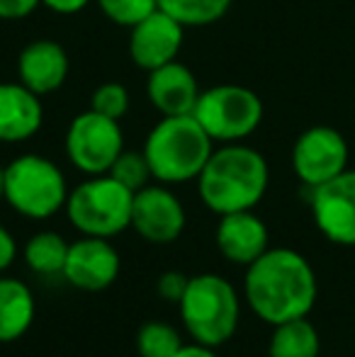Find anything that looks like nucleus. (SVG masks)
Here are the masks:
<instances>
[{
  "label": "nucleus",
  "mask_w": 355,
  "mask_h": 357,
  "mask_svg": "<svg viewBox=\"0 0 355 357\" xmlns=\"http://www.w3.org/2000/svg\"><path fill=\"white\" fill-rule=\"evenodd\" d=\"M317 296V273L294 248H268L243 275V299L268 326L309 316Z\"/></svg>",
  "instance_id": "nucleus-1"
},
{
  "label": "nucleus",
  "mask_w": 355,
  "mask_h": 357,
  "mask_svg": "<svg viewBox=\"0 0 355 357\" xmlns=\"http://www.w3.org/2000/svg\"><path fill=\"white\" fill-rule=\"evenodd\" d=\"M195 183L199 199L212 214L246 212L266 197L270 168L266 155L243 142L222 144L212 151Z\"/></svg>",
  "instance_id": "nucleus-2"
},
{
  "label": "nucleus",
  "mask_w": 355,
  "mask_h": 357,
  "mask_svg": "<svg viewBox=\"0 0 355 357\" xmlns=\"http://www.w3.org/2000/svg\"><path fill=\"white\" fill-rule=\"evenodd\" d=\"M142 151L156 183L183 185L197 180L212 155L214 142L192 114H178L158 119Z\"/></svg>",
  "instance_id": "nucleus-3"
},
{
  "label": "nucleus",
  "mask_w": 355,
  "mask_h": 357,
  "mask_svg": "<svg viewBox=\"0 0 355 357\" xmlns=\"http://www.w3.org/2000/svg\"><path fill=\"white\" fill-rule=\"evenodd\" d=\"M180 324L195 343L222 348L236 335L241 321V296L236 287L217 273L190 278L178 301Z\"/></svg>",
  "instance_id": "nucleus-4"
},
{
  "label": "nucleus",
  "mask_w": 355,
  "mask_h": 357,
  "mask_svg": "<svg viewBox=\"0 0 355 357\" xmlns=\"http://www.w3.org/2000/svg\"><path fill=\"white\" fill-rule=\"evenodd\" d=\"M68 183L52 158L22 153L5 165L3 199L13 212L29 221H47L66 207Z\"/></svg>",
  "instance_id": "nucleus-5"
},
{
  "label": "nucleus",
  "mask_w": 355,
  "mask_h": 357,
  "mask_svg": "<svg viewBox=\"0 0 355 357\" xmlns=\"http://www.w3.org/2000/svg\"><path fill=\"white\" fill-rule=\"evenodd\" d=\"M134 192L109 173L90 175L68 192L66 212L71 226L81 236L114 238L132 229Z\"/></svg>",
  "instance_id": "nucleus-6"
},
{
  "label": "nucleus",
  "mask_w": 355,
  "mask_h": 357,
  "mask_svg": "<svg viewBox=\"0 0 355 357\" xmlns=\"http://www.w3.org/2000/svg\"><path fill=\"white\" fill-rule=\"evenodd\" d=\"M263 100L246 85L222 83L202 90L192 117L214 144H236L256 134L263 122Z\"/></svg>",
  "instance_id": "nucleus-7"
},
{
  "label": "nucleus",
  "mask_w": 355,
  "mask_h": 357,
  "mask_svg": "<svg viewBox=\"0 0 355 357\" xmlns=\"http://www.w3.org/2000/svg\"><path fill=\"white\" fill-rule=\"evenodd\" d=\"M68 163L83 175H105L124 151V132L117 119L86 109L71 119L63 137Z\"/></svg>",
  "instance_id": "nucleus-8"
},
{
  "label": "nucleus",
  "mask_w": 355,
  "mask_h": 357,
  "mask_svg": "<svg viewBox=\"0 0 355 357\" xmlns=\"http://www.w3.org/2000/svg\"><path fill=\"white\" fill-rule=\"evenodd\" d=\"M351 149L338 129L317 124L304 129L292 146V170L304 188L314 190L348 170Z\"/></svg>",
  "instance_id": "nucleus-9"
},
{
  "label": "nucleus",
  "mask_w": 355,
  "mask_h": 357,
  "mask_svg": "<svg viewBox=\"0 0 355 357\" xmlns=\"http://www.w3.org/2000/svg\"><path fill=\"white\" fill-rule=\"evenodd\" d=\"M309 209L319 234L333 245L355 248V170H343L309 190Z\"/></svg>",
  "instance_id": "nucleus-10"
},
{
  "label": "nucleus",
  "mask_w": 355,
  "mask_h": 357,
  "mask_svg": "<svg viewBox=\"0 0 355 357\" xmlns=\"http://www.w3.org/2000/svg\"><path fill=\"white\" fill-rule=\"evenodd\" d=\"M188 226V214L171 185L149 183L134 192L132 229L153 245L176 243Z\"/></svg>",
  "instance_id": "nucleus-11"
},
{
  "label": "nucleus",
  "mask_w": 355,
  "mask_h": 357,
  "mask_svg": "<svg viewBox=\"0 0 355 357\" xmlns=\"http://www.w3.org/2000/svg\"><path fill=\"white\" fill-rule=\"evenodd\" d=\"M122 258L109 238L81 236L71 241L61 278L81 291H105L119 278Z\"/></svg>",
  "instance_id": "nucleus-12"
},
{
  "label": "nucleus",
  "mask_w": 355,
  "mask_h": 357,
  "mask_svg": "<svg viewBox=\"0 0 355 357\" xmlns=\"http://www.w3.org/2000/svg\"><path fill=\"white\" fill-rule=\"evenodd\" d=\"M185 42V27L176 17L156 8L151 15L129 29L127 52L129 59L142 71H156L176 61Z\"/></svg>",
  "instance_id": "nucleus-13"
},
{
  "label": "nucleus",
  "mask_w": 355,
  "mask_h": 357,
  "mask_svg": "<svg viewBox=\"0 0 355 357\" xmlns=\"http://www.w3.org/2000/svg\"><path fill=\"white\" fill-rule=\"evenodd\" d=\"M71 71L68 54L56 39H32L17 54V78L39 98L63 88Z\"/></svg>",
  "instance_id": "nucleus-14"
},
{
  "label": "nucleus",
  "mask_w": 355,
  "mask_h": 357,
  "mask_svg": "<svg viewBox=\"0 0 355 357\" xmlns=\"http://www.w3.org/2000/svg\"><path fill=\"white\" fill-rule=\"evenodd\" d=\"M214 243L229 263L248 268L270 248V231L253 209L222 214L214 231Z\"/></svg>",
  "instance_id": "nucleus-15"
},
{
  "label": "nucleus",
  "mask_w": 355,
  "mask_h": 357,
  "mask_svg": "<svg viewBox=\"0 0 355 357\" xmlns=\"http://www.w3.org/2000/svg\"><path fill=\"white\" fill-rule=\"evenodd\" d=\"M199 93L202 90H199L197 75L178 59L156 68V71H149L146 100L161 117L192 114Z\"/></svg>",
  "instance_id": "nucleus-16"
},
{
  "label": "nucleus",
  "mask_w": 355,
  "mask_h": 357,
  "mask_svg": "<svg viewBox=\"0 0 355 357\" xmlns=\"http://www.w3.org/2000/svg\"><path fill=\"white\" fill-rule=\"evenodd\" d=\"M44 124V105L37 93L17 83H0V144H22Z\"/></svg>",
  "instance_id": "nucleus-17"
},
{
  "label": "nucleus",
  "mask_w": 355,
  "mask_h": 357,
  "mask_svg": "<svg viewBox=\"0 0 355 357\" xmlns=\"http://www.w3.org/2000/svg\"><path fill=\"white\" fill-rule=\"evenodd\" d=\"M37 301L29 289L17 278L0 275V343L20 340L34 324Z\"/></svg>",
  "instance_id": "nucleus-18"
},
{
  "label": "nucleus",
  "mask_w": 355,
  "mask_h": 357,
  "mask_svg": "<svg viewBox=\"0 0 355 357\" xmlns=\"http://www.w3.org/2000/svg\"><path fill=\"white\" fill-rule=\"evenodd\" d=\"M319 353H322V338L309 316L273 326L268 357H319Z\"/></svg>",
  "instance_id": "nucleus-19"
},
{
  "label": "nucleus",
  "mask_w": 355,
  "mask_h": 357,
  "mask_svg": "<svg viewBox=\"0 0 355 357\" xmlns=\"http://www.w3.org/2000/svg\"><path fill=\"white\" fill-rule=\"evenodd\" d=\"M68 245L71 243L61 234H56V231H37L24 243L22 258L32 273L42 275V278H52V275L63 273Z\"/></svg>",
  "instance_id": "nucleus-20"
},
{
  "label": "nucleus",
  "mask_w": 355,
  "mask_h": 357,
  "mask_svg": "<svg viewBox=\"0 0 355 357\" xmlns=\"http://www.w3.org/2000/svg\"><path fill=\"white\" fill-rule=\"evenodd\" d=\"M234 0H158V8L176 17L185 29L209 27L232 10Z\"/></svg>",
  "instance_id": "nucleus-21"
},
{
  "label": "nucleus",
  "mask_w": 355,
  "mask_h": 357,
  "mask_svg": "<svg viewBox=\"0 0 355 357\" xmlns=\"http://www.w3.org/2000/svg\"><path fill=\"white\" fill-rule=\"evenodd\" d=\"M134 345H137L139 357H173L185 343L176 326L153 319L139 326Z\"/></svg>",
  "instance_id": "nucleus-22"
},
{
  "label": "nucleus",
  "mask_w": 355,
  "mask_h": 357,
  "mask_svg": "<svg viewBox=\"0 0 355 357\" xmlns=\"http://www.w3.org/2000/svg\"><path fill=\"white\" fill-rule=\"evenodd\" d=\"M109 175H112L114 180H119L124 188L132 190V192H139V190L146 188L153 180L144 151H127V149H124L122 153H119V158L112 163Z\"/></svg>",
  "instance_id": "nucleus-23"
},
{
  "label": "nucleus",
  "mask_w": 355,
  "mask_h": 357,
  "mask_svg": "<svg viewBox=\"0 0 355 357\" xmlns=\"http://www.w3.org/2000/svg\"><path fill=\"white\" fill-rule=\"evenodd\" d=\"M100 13L117 27L132 29L158 8V0H95Z\"/></svg>",
  "instance_id": "nucleus-24"
},
{
  "label": "nucleus",
  "mask_w": 355,
  "mask_h": 357,
  "mask_svg": "<svg viewBox=\"0 0 355 357\" xmlns=\"http://www.w3.org/2000/svg\"><path fill=\"white\" fill-rule=\"evenodd\" d=\"M129 105H132L129 90L117 80L100 83L90 95V109H95V112L105 114L109 119H117V122L129 112Z\"/></svg>",
  "instance_id": "nucleus-25"
},
{
  "label": "nucleus",
  "mask_w": 355,
  "mask_h": 357,
  "mask_svg": "<svg viewBox=\"0 0 355 357\" xmlns=\"http://www.w3.org/2000/svg\"><path fill=\"white\" fill-rule=\"evenodd\" d=\"M188 282H190L188 275L178 273V270H168V273H163L161 278H158L156 291H158V296H161V299L178 304V301L183 299L185 289H188Z\"/></svg>",
  "instance_id": "nucleus-26"
},
{
  "label": "nucleus",
  "mask_w": 355,
  "mask_h": 357,
  "mask_svg": "<svg viewBox=\"0 0 355 357\" xmlns=\"http://www.w3.org/2000/svg\"><path fill=\"white\" fill-rule=\"evenodd\" d=\"M42 5V0H0V20L5 22H15V20H24Z\"/></svg>",
  "instance_id": "nucleus-27"
},
{
  "label": "nucleus",
  "mask_w": 355,
  "mask_h": 357,
  "mask_svg": "<svg viewBox=\"0 0 355 357\" xmlns=\"http://www.w3.org/2000/svg\"><path fill=\"white\" fill-rule=\"evenodd\" d=\"M15 258H17V241L10 234L8 226L0 224V275H3L5 270H10Z\"/></svg>",
  "instance_id": "nucleus-28"
},
{
  "label": "nucleus",
  "mask_w": 355,
  "mask_h": 357,
  "mask_svg": "<svg viewBox=\"0 0 355 357\" xmlns=\"http://www.w3.org/2000/svg\"><path fill=\"white\" fill-rule=\"evenodd\" d=\"M93 0H42V5L47 10L56 15H78L88 8Z\"/></svg>",
  "instance_id": "nucleus-29"
},
{
  "label": "nucleus",
  "mask_w": 355,
  "mask_h": 357,
  "mask_svg": "<svg viewBox=\"0 0 355 357\" xmlns=\"http://www.w3.org/2000/svg\"><path fill=\"white\" fill-rule=\"evenodd\" d=\"M173 357H219V355H217V348H209V345L195 343L192 340V343H185Z\"/></svg>",
  "instance_id": "nucleus-30"
},
{
  "label": "nucleus",
  "mask_w": 355,
  "mask_h": 357,
  "mask_svg": "<svg viewBox=\"0 0 355 357\" xmlns=\"http://www.w3.org/2000/svg\"><path fill=\"white\" fill-rule=\"evenodd\" d=\"M5 192V165H0V197Z\"/></svg>",
  "instance_id": "nucleus-31"
}]
</instances>
